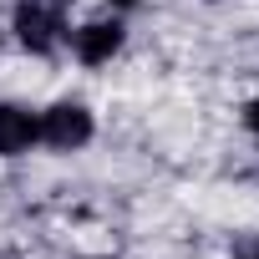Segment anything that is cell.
<instances>
[{"mask_svg":"<svg viewBox=\"0 0 259 259\" xmlns=\"http://www.w3.org/2000/svg\"><path fill=\"white\" fill-rule=\"evenodd\" d=\"M249 127H254V133H259V97L249 102Z\"/></svg>","mask_w":259,"mask_h":259,"instance_id":"obj_5","label":"cell"},{"mask_svg":"<svg viewBox=\"0 0 259 259\" xmlns=\"http://www.w3.org/2000/svg\"><path fill=\"white\" fill-rule=\"evenodd\" d=\"M112 6H133V0H112Z\"/></svg>","mask_w":259,"mask_h":259,"instance_id":"obj_6","label":"cell"},{"mask_svg":"<svg viewBox=\"0 0 259 259\" xmlns=\"http://www.w3.org/2000/svg\"><path fill=\"white\" fill-rule=\"evenodd\" d=\"M254 259H259V254H254Z\"/></svg>","mask_w":259,"mask_h":259,"instance_id":"obj_7","label":"cell"},{"mask_svg":"<svg viewBox=\"0 0 259 259\" xmlns=\"http://www.w3.org/2000/svg\"><path fill=\"white\" fill-rule=\"evenodd\" d=\"M122 46V26L117 21H92V26H81L76 31V56L87 61V66H97V61H112V51Z\"/></svg>","mask_w":259,"mask_h":259,"instance_id":"obj_3","label":"cell"},{"mask_svg":"<svg viewBox=\"0 0 259 259\" xmlns=\"http://www.w3.org/2000/svg\"><path fill=\"white\" fill-rule=\"evenodd\" d=\"M41 138V122L21 107H0V158H11V153H26L31 143Z\"/></svg>","mask_w":259,"mask_h":259,"instance_id":"obj_4","label":"cell"},{"mask_svg":"<svg viewBox=\"0 0 259 259\" xmlns=\"http://www.w3.org/2000/svg\"><path fill=\"white\" fill-rule=\"evenodd\" d=\"M41 138L51 148H81L92 138V112L76 107V102H56L46 117H41Z\"/></svg>","mask_w":259,"mask_h":259,"instance_id":"obj_2","label":"cell"},{"mask_svg":"<svg viewBox=\"0 0 259 259\" xmlns=\"http://www.w3.org/2000/svg\"><path fill=\"white\" fill-rule=\"evenodd\" d=\"M61 11H66V0H21V11H16V31L31 51H51L61 41Z\"/></svg>","mask_w":259,"mask_h":259,"instance_id":"obj_1","label":"cell"}]
</instances>
